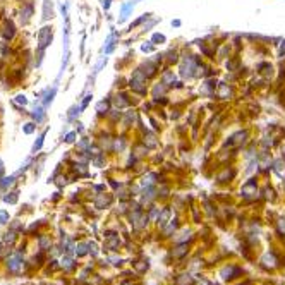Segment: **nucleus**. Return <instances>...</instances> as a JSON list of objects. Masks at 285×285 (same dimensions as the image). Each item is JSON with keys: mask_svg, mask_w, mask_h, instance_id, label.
<instances>
[{"mask_svg": "<svg viewBox=\"0 0 285 285\" xmlns=\"http://www.w3.org/2000/svg\"><path fill=\"white\" fill-rule=\"evenodd\" d=\"M234 273H237V270H235V268H232V266H227V268H223V270H222V278H225V280H227V278H232Z\"/></svg>", "mask_w": 285, "mask_h": 285, "instance_id": "20e7f679", "label": "nucleus"}, {"mask_svg": "<svg viewBox=\"0 0 285 285\" xmlns=\"http://www.w3.org/2000/svg\"><path fill=\"white\" fill-rule=\"evenodd\" d=\"M175 228H177V220H170V225L165 228V234L168 235V234H172L174 230H175Z\"/></svg>", "mask_w": 285, "mask_h": 285, "instance_id": "423d86ee", "label": "nucleus"}, {"mask_svg": "<svg viewBox=\"0 0 285 285\" xmlns=\"http://www.w3.org/2000/svg\"><path fill=\"white\" fill-rule=\"evenodd\" d=\"M31 125H33V124H28V127H26V132H31V131H33V127H31Z\"/></svg>", "mask_w": 285, "mask_h": 285, "instance_id": "2eb2a0df", "label": "nucleus"}, {"mask_svg": "<svg viewBox=\"0 0 285 285\" xmlns=\"http://www.w3.org/2000/svg\"><path fill=\"white\" fill-rule=\"evenodd\" d=\"M5 201H7V203H16V201H17V194L12 192V196H5Z\"/></svg>", "mask_w": 285, "mask_h": 285, "instance_id": "9b49d317", "label": "nucleus"}, {"mask_svg": "<svg viewBox=\"0 0 285 285\" xmlns=\"http://www.w3.org/2000/svg\"><path fill=\"white\" fill-rule=\"evenodd\" d=\"M86 244H79V246H77V249H76V252H77V256H84L86 254Z\"/></svg>", "mask_w": 285, "mask_h": 285, "instance_id": "6e6552de", "label": "nucleus"}, {"mask_svg": "<svg viewBox=\"0 0 285 285\" xmlns=\"http://www.w3.org/2000/svg\"><path fill=\"white\" fill-rule=\"evenodd\" d=\"M191 282H192V278H191L189 275H182L181 278L177 280V283H179V285H189Z\"/></svg>", "mask_w": 285, "mask_h": 285, "instance_id": "39448f33", "label": "nucleus"}, {"mask_svg": "<svg viewBox=\"0 0 285 285\" xmlns=\"http://www.w3.org/2000/svg\"><path fill=\"white\" fill-rule=\"evenodd\" d=\"M167 218H168V209H165V211H163V213L158 216V222H160L162 225H165V223H167Z\"/></svg>", "mask_w": 285, "mask_h": 285, "instance_id": "0eeeda50", "label": "nucleus"}, {"mask_svg": "<svg viewBox=\"0 0 285 285\" xmlns=\"http://www.w3.org/2000/svg\"><path fill=\"white\" fill-rule=\"evenodd\" d=\"M280 228L285 232V220H282V222H280Z\"/></svg>", "mask_w": 285, "mask_h": 285, "instance_id": "dca6fc26", "label": "nucleus"}, {"mask_svg": "<svg viewBox=\"0 0 285 285\" xmlns=\"http://www.w3.org/2000/svg\"><path fill=\"white\" fill-rule=\"evenodd\" d=\"M261 263H263V266H266V268H273V266L276 265V259H275V256H273V254L266 252L265 256H263Z\"/></svg>", "mask_w": 285, "mask_h": 285, "instance_id": "7ed1b4c3", "label": "nucleus"}, {"mask_svg": "<svg viewBox=\"0 0 285 285\" xmlns=\"http://www.w3.org/2000/svg\"><path fill=\"white\" fill-rule=\"evenodd\" d=\"M17 101H19V103H26V98H24V96H17Z\"/></svg>", "mask_w": 285, "mask_h": 285, "instance_id": "4468645a", "label": "nucleus"}, {"mask_svg": "<svg viewBox=\"0 0 285 285\" xmlns=\"http://www.w3.org/2000/svg\"><path fill=\"white\" fill-rule=\"evenodd\" d=\"M52 40V31L48 28H43L41 29V33H40V47H47L48 45V41Z\"/></svg>", "mask_w": 285, "mask_h": 285, "instance_id": "f03ea898", "label": "nucleus"}, {"mask_svg": "<svg viewBox=\"0 0 285 285\" xmlns=\"http://www.w3.org/2000/svg\"><path fill=\"white\" fill-rule=\"evenodd\" d=\"M184 252H185V247H184V246H181V247H177V251H174V256L179 258V256H182Z\"/></svg>", "mask_w": 285, "mask_h": 285, "instance_id": "f8f14e48", "label": "nucleus"}, {"mask_svg": "<svg viewBox=\"0 0 285 285\" xmlns=\"http://www.w3.org/2000/svg\"><path fill=\"white\" fill-rule=\"evenodd\" d=\"M7 220H9V215L5 211H0V223H7Z\"/></svg>", "mask_w": 285, "mask_h": 285, "instance_id": "ddd939ff", "label": "nucleus"}, {"mask_svg": "<svg viewBox=\"0 0 285 285\" xmlns=\"http://www.w3.org/2000/svg\"><path fill=\"white\" fill-rule=\"evenodd\" d=\"M21 254L17 252V254H12V256L9 258V261H7V266H9V270L10 271H17L21 268Z\"/></svg>", "mask_w": 285, "mask_h": 285, "instance_id": "f257e3e1", "label": "nucleus"}, {"mask_svg": "<svg viewBox=\"0 0 285 285\" xmlns=\"http://www.w3.org/2000/svg\"><path fill=\"white\" fill-rule=\"evenodd\" d=\"M62 266H65L67 270H71L72 268V259L71 258H64V259H62Z\"/></svg>", "mask_w": 285, "mask_h": 285, "instance_id": "1a4fd4ad", "label": "nucleus"}, {"mask_svg": "<svg viewBox=\"0 0 285 285\" xmlns=\"http://www.w3.org/2000/svg\"><path fill=\"white\" fill-rule=\"evenodd\" d=\"M40 246H41V249H47V247L50 246V241H48V237H41V239H40Z\"/></svg>", "mask_w": 285, "mask_h": 285, "instance_id": "9d476101", "label": "nucleus"}]
</instances>
